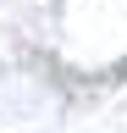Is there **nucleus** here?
Listing matches in <instances>:
<instances>
[]
</instances>
